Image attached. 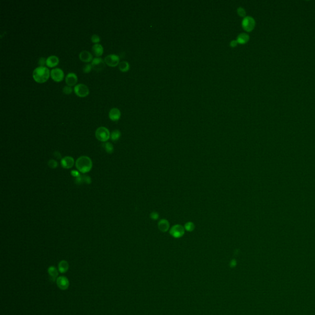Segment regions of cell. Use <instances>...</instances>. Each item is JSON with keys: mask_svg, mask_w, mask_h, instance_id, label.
Returning <instances> with one entry per match:
<instances>
[{"mask_svg": "<svg viewBox=\"0 0 315 315\" xmlns=\"http://www.w3.org/2000/svg\"><path fill=\"white\" fill-rule=\"evenodd\" d=\"M51 76V71L46 67H38L33 71V78L34 80L38 83H44L46 82L49 76Z\"/></svg>", "mask_w": 315, "mask_h": 315, "instance_id": "7a4b0ae2", "label": "cell"}, {"mask_svg": "<svg viewBox=\"0 0 315 315\" xmlns=\"http://www.w3.org/2000/svg\"><path fill=\"white\" fill-rule=\"evenodd\" d=\"M105 64L110 67H116L119 63V57L117 54H110L105 57Z\"/></svg>", "mask_w": 315, "mask_h": 315, "instance_id": "8992f818", "label": "cell"}, {"mask_svg": "<svg viewBox=\"0 0 315 315\" xmlns=\"http://www.w3.org/2000/svg\"><path fill=\"white\" fill-rule=\"evenodd\" d=\"M79 58L82 62L86 63H88L93 60L92 54L88 51H81L79 54Z\"/></svg>", "mask_w": 315, "mask_h": 315, "instance_id": "5bb4252c", "label": "cell"}, {"mask_svg": "<svg viewBox=\"0 0 315 315\" xmlns=\"http://www.w3.org/2000/svg\"><path fill=\"white\" fill-rule=\"evenodd\" d=\"M119 70L122 72H126L130 68V65L127 61L120 62L118 65Z\"/></svg>", "mask_w": 315, "mask_h": 315, "instance_id": "44dd1931", "label": "cell"}, {"mask_svg": "<svg viewBox=\"0 0 315 315\" xmlns=\"http://www.w3.org/2000/svg\"><path fill=\"white\" fill-rule=\"evenodd\" d=\"M242 27L246 32L252 31L255 26V21L251 16H246L242 20Z\"/></svg>", "mask_w": 315, "mask_h": 315, "instance_id": "5b68a950", "label": "cell"}, {"mask_svg": "<svg viewBox=\"0 0 315 315\" xmlns=\"http://www.w3.org/2000/svg\"><path fill=\"white\" fill-rule=\"evenodd\" d=\"M91 65L92 68L96 71H101L104 69L105 67V63L101 57H96L92 60Z\"/></svg>", "mask_w": 315, "mask_h": 315, "instance_id": "52a82bcc", "label": "cell"}, {"mask_svg": "<svg viewBox=\"0 0 315 315\" xmlns=\"http://www.w3.org/2000/svg\"><path fill=\"white\" fill-rule=\"evenodd\" d=\"M48 166L51 169H55L57 166H58V163L56 160H50L47 162Z\"/></svg>", "mask_w": 315, "mask_h": 315, "instance_id": "d4e9b609", "label": "cell"}, {"mask_svg": "<svg viewBox=\"0 0 315 315\" xmlns=\"http://www.w3.org/2000/svg\"><path fill=\"white\" fill-rule=\"evenodd\" d=\"M46 59L45 57H41L38 60V65L40 67H45V65H46Z\"/></svg>", "mask_w": 315, "mask_h": 315, "instance_id": "f546056e", "label": "cell"}, {"mask_svg": "<svg viewBox=\"0 0 315 315\" xmlns=\"http://www.w3.org/2000/svg\"><path fill=\"white\" fill-rule=\"evenodd\" d=\"M59 63V57L55 55H51L48 57L46 59V65L49 67H54L58 65Z\"/></svg>", "mask_w": 315, "mask_h": 315, "instance_id": "9a60e30c", "label": "cell"}, {"mask_svg": "<svg viewBox=\"0 0 315 315\" xmlns=\"http://www.w3.org/2000/svg\"><path fill=\"white\" fill-rule=\"evenodd\" d=\"M237 13L241 17H246V10L245 8H242V7H239V8L237 9Z\"/></svg>", "mask_w": 315, "mask_h": 315, "instance_id": "4316f807", "label": "cell"}, {"mask_svg": "<svg viewBox=\"0 0 315 315\" xmlns=\"http://www.w3.org/2000/svg\"><path fill=\"white\" fill-rule=\"evenodd\" d=\"M194 228H195L194 225H193V224L191 223V222L187 223V224H185V228L187 230H188V231H192V230H193V229H194Z\"/></svg>", "mask_w": 315, "mask_h": 315, "instance_id": "4dcf8cb0", "label": "cell"}, {"mask_svg": "<svg viewBox=\"0 0 315 315\" xmlns=\"http://www.w3.org/2000/svg\"><path fill=\"white\" fill-rule=\"evenodd\" d=\"M60 163L64 169H70L74 166L75 160L73 157L67 156L62 158Z\"/></svg>", "mask_w": 315, "mask_h": 315, "instance_id": "9c48e42d", "label": "cell"}, {"mask_svg": "<svg viewBox=\"0 0 315 315\" xmlns=\"http://www.w3.org/2000/svg\"><path fill=\"white\" fill-rule=\"evenodd\" d=\"M159 227L160 228V230L163 232L167 231L169 228V224L166 220H162L160 222Z\"/></svg>", "mask_w": 315, "mask_h": 315, "instance_id": "cb8c5ba5", "label": "cell"}, {"mask_svg": "<svg viewBox=\"0 0 315 315\" xmlns=\"http://www.w3.org/2000/svg\"><path fill=\"white\" fill-rule=\"evenodd\" d=\"M54 155V156L56 157L57 159H61V155L59 152H55Z\"/></svg>", "mask_w": 315, "mask_h": 315, "instance_id": "e575fe53", "label": "cell"}, {"mask_svg": "<svg viewBox=\"0 0 315 315\" xmlns=\"http://www.w3.org/2000/svg\"><path fill=\"white\" fill-rule=\"evenodd\" d=\"M48 274L49 275L50 280H51L52 282H54L56 279H57V276H58V271L54 267H50L48 268Z\"/></svg>", "mask_w": 315, "mask_h": 315, "instance_id": "e0dca14e", "label": "cell"}, {"mask_svg": "<svg viewBox=\"0 0 315 315\" xmlns=\"http://www.w3.org/2000/svg\"><path fill=\"white\" fill-rule=\"evenodd\" d=\"M51 76L55 82H60L63 80V71L59 68H54L51 71Z\"/></svg>", "mask_w": 315, "mask_h": 315, "instance_id": "ba28073f", "label": "cell"}, {"mask_svg": "<svg viewBox=\"0 0 315 315\" xmlns=\"http://www.w3.org/2000/svg\"><path fill=\"white\" fill-rule=\"evenodd\" d=\"M75 182L77 184H82V183H87L90 184L91 183V178L90 177L87 175H81L76 178Z\"/></svg>", "mask_w": 315, "mask_h": 315, "instance_id": "ac0fdd59", "label": "cell"}, {"mask_svg": "<svg viewBox=\"0 0 315 315\" xmlns=\"http://www.w3.org/2000/svg\"><path fill=\"white\" fill-rule=\"evenodd\" d=\"M121 111L118 108H112L109 113V118L113 121H117L120 119Z\"/></svg>", "mask_w": 315, "mask_h": 315, "instance_id": "7c38bea8", "label": "cell"}, {"mask_svg": "<svg viewBox=\"0 0 315 315\" xmlns=\"http://www.w3.org/2000/svg\"><path fill=\"white\" fill-rule=\"evenodd\" d=\"M65 82L67 86H73L78 82V76L75 73H69L65 77Z\"/></svg>", "mask_w": 315, "mask_h": 315, "instance_id": "8fae6325", "label": "cell"}, {"mask_svg": "<svg viewBox=\"0 0 315 315\" xmlns=\"http://www.w3.org/2000/svg\"><path fill=\"white\" fill-rule=\"evenodd\" d=\"M151 217H152V219H153L154 220H156V219H157L158 218V214L156 212L152 213Z\"/></svg>", "mask_w": 315, "mask_h": 315, "instance_id": "836d02e7", "label": "cell"}, {"mask_svg": "<svg viewBox=\"0 0 315 315\" xmlns=\"http://www.w3.org/2000/svg\"><path fill=\"white\" fill-rule=\"evenodd\" d=\"M92 51L93 54H94L97 57H101L103 53H104V47L103 46L100 44H95L93 45L92 47Z\"/></svg>", "mask_w": 315, "mask_h": 315, "instance_id": "2e32d148", "label": "cell"}, {"mask_svg": "<svg viewBox=\"0 0 315 315\" xmlns=\"http://www.w3.org/2000/svg\"><path fill=\"white\" fill-rule=\"evenodd\" d=\"M62 91H63V92L65 94L69 95V94H71V93H72L73 89L71 88V86H65L63 87Z\"/></svg>", "mask_w": 315, "mask_h": 315, "instance_id": "484cf974", "label": "cell"}, {"mask_svg": "<svg viewBox=\"0 0 315 315\" xmlns=\"http://www.w3.org/2000/svg\"><path fill=\"white\" fill-rule=\"evenodd\" d=\"M121 132L118 129H115L111 132L110 134V138L113 141L115 142L119 139V138L121 137Z\"/></svg>", "mask_w": 315, "mask_h": 315, "instance_id": "603a6c76", "label": "cell"}, {"mask_svg": "<svg viewBox=\"0 0 315 315\" xmlns=\"http://www.w3.org/2000/svg\"><path fill=\"white\" fill-rule=\"evenodd\" d=\"M238 42L237 40H233L231 41L230 42V46L232 47H236V46L238 45Z\"/></svg>", "mask_w": 315, "mask_h": 315, "instance_id": "1f68e13d", "label": "cell"}, {"mask_svg": "<svg viewBox=\"0 0 315 315\" xmlns=\"http://www.w3.org/2000/svg\"><path fill=\"white\" fill-rule=\"evenodd\" d=\"M74 92L79 97H85L89 95V89L86 85L80 83L75 86Z\"/></svg>", "mask_w": 315, "mask_h": 315, "instance_id": "277c9868", "label": "cell"}, {"mask_svg": "<svg viewBox=\"0 0 315 315\" xmlns=\"http://www.w3.org/2000/svg\"><path fill=\"white\" fill-rule=\"evenodd\" d=\"M110 132L105 127L101 126L98 127L95 132L96 137L97 140L102 142H106L110 138Z\"/></svg>", "mask_w": 315, "mask_h": 315, "instance_id": "3957f363", "label": "cell"}, {"mask_svg": "<svg viewBox=\"0 0 315 315\" xmlns=\"http://www.w3.org/2000/svg\"><path fill=\"white\" fill-rule=\"evenodd\" d=\"M102 147L105 150V152L109 154H111L114 151V147L110 142H104Z\"/></svg>", "mask_w": 315, "mask_h": 315, "instance_id": "7402d4cb", "label": "cell"}, {"mask_svg": "<svg viewBox=\"0 0 315 315\" xmlns=\"http://www.w3.org/2000/svg\"><path fill=\"white\" fill-rule=\"evenodd\" d=\"M91 41L93 43L98 44V42L101 41V38H100L99 36H98L97 35L94 34V35H92L91 37Z\"/></svg>", "mask_w": 315, "mask_h": 315, "instance_id": "f1b7e54d", "label": "cell"}, {"mask_svg": "<svg viewBox=\"0 0 315 315\" xmlns=\"http://www.w3.org/2000/svg\"><path fill=\"white\" fill-rule=\"evenodd\" d=\"M76 168L81 173H89L92 168V161L89 157L81 156L79 157L75 162Z\"/></svg>", "mask_w": 315, "mask_h": 315, "instance_id": "6da1fadb", "label": "cell"}, {"mask_svg": "<svg viewBox=\"0 0 315 315\" xmlns=\"http://www.w3.org/2000/svg\"><path fill=\"white\" fill-rule=\"evenodd\" d=\"M69 268V265L65 260H62L59 263V271L62 273H65Z\"/></svg>", "mask_w": 315, "mask_h": 315, "instance_id": "ffe728a7", "label": "cell"}, {"mask_svg": "<svg viewBox=\"0 0 315 315\" xmlns=\"http://www.w3.org/2000/svg\"><path fill=\"white\" fill-rule=\"evenodd\" d=\"M236 40L239 44H246L249 40V36L246 33H241L238 35Z\"/></svg>", "mask_w": 315, "mask_h": 315, "instance_id": "d6986e66", "label": "cell"}, {"mask_svg": "<svg viewBox=\"0 0 315 315\" xmlns=\"http://www.w3.org/2000/svg\"><path fill=\"white\" fill-rule=\"evenodd\" d=\"M92 68V66L91 65V64L90 63H87V64H86V65L84 66V67L83 68V72L85 73H88L91 71Z\"/></svg>", "mask_w": 315, "mask_h": 315, "instance_id": "83f0119b", "label": "cell"}, {"mask_svg": "<svg viewBox=\"0 0 315 315\" xmlns=\"http://www.w3.org/2000/svg\"><path fill=\"white\" fill-rule=\"evenodd\" d=\"M57 284L58 287L62 290H65L68 289L69 286V281L66 277L59 276L56 280Z\"/></svg>", "mask_w": 315, "mask_h": 315, "instance_id": "30bf717a", "label": "cell"}, {"mask_svg": "<svg viewBox=\"0 0 315 315\" xmlns=\"http://www.w3.org/2000/svg\"><path fill=\"white\" fill-rule=\"evenodd\" d=\"M71 175H72L73 176H75V177H76V178H77V177H80V173H79V172H78V171H77V170H72V171H71Z\"/></svg>", "mask_w": 315, "mask_h": 315, "instance_id": "d6a6232c", "label": "cell"}, {"mask_svg": "<svg viewBox=\"0 0 315 315\" xmlns=\"http://www.w3.org/2000/svg\"><path fill=\"white\" fill-rule=\"evenodd\" d=\"M170 233L174 236V237L178 238V237H181V236H182L183 234L184 230L182 226L175 225L171 228Z\"/></svg>", "mask_w": 315, "mask_h": 315, "instance_id": "4fadbf2b", "label": "cell"}]
</instances>
